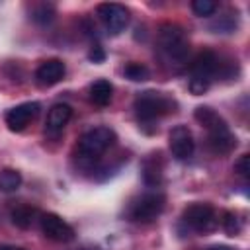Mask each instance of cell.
I'll list each match as a JSON object with an SVG mask.
<instances>
[{
	"label": "cell",
	"mask_w": 250,
	"mask_h": 250,
	"mask_svg": "<svg viewBox=\"0 0 250 250\" xmlns=\"http://www.w3.org/2000/svg\"><path fill=\"white\" fill-rule=\"evenodd\" d=\"M117 141V135L113 129L109 127H94L90 131H86L80 139H78V145H76V154H78V160L82 164H92L96 162L113 143Z\"/></svg>",
	"instance_id": "cell-1"
},
{
	"label": "cell",
	"mask_w": 250,
	"mask_h": 250,
	"mask_svg": "<svg viewBox=\"0 0 250 250\" xmlns=\"http://www.w3.org/2000/svg\"><path fill=\"white\" fill-rule=\"evenodd\" d=\"M158 47L170 64H184L189 53V45L182 27L166 23L158 31Z\"/></svg>",
	"instance_id": "cell-2"
},
{
	"label": "cell",
	"mask_w": 250,
	"mask_h": 250,
	"mask_svg": "<svg viewBox=\"0 0 250 250\" xmlns=\"http://www.w3.org/2000/svg\"><path fill=\"white\" fill-rule=\"evenodd\" d=\"M174 107H176V102L164 92L146 90L135 98V111L141 121H154V119L174 111Z\"/></svg>",
	"instance_id": "cell-3"
},
{
	"label": "cell",
	"mask_w": 250,
	"mask_h": 250,
	"mask_svg": "<svg viewBox=\"0 0 250 250\" xmlns=\"http://www.w3.org/2000/svg\"><path fill=\"white\" fill-rule=\"evenodd\" d=\"M184 223L197 232H211L217 229V215L215 209L207 203H191L184 209L182 215Z\"/></svg>",
	"instance_id": "cell-4"
},
{
	"label": "cell",
	"mask_w": 250,
	"mask_h": 250,
	"mask_svg": "<svg viewBox=\"0 0 250 250\" xmlns=\"http://www.w3.org/2000/svg\"><path fill=\"white\" fill-rule=\"evenodd\" d=\"M166 205V197L162 193H146L143 195L131 209V217L137 223H152L160 217V213L164 211Z\"/></svg>",
	"instance_id": "cell-5"
},
{
	"label": "cell",
	"mask_w": 250,
	"mask_h": 250,
	"mask_svg": "<svg viewBox=\"0 0 250 250\" xmlns=\"http://www.w3.org/2000/svg\"><path fill=\"white\" fill-rule=\"evenodd\" d=\"M98 16L111 35L121 33L129 23V10L117 2H104L98 6Z\"/></svg>",
	"instance_id": "cell-6"
},
{
	"label": "cell",
	"mask_w": 250,
	"mask_h": 250,
	"mask_svg": "<svg viewBox=\"0 0 250 250\" xmlns=\"http://www.w3.org/2000/svg\"><path fill=\"white\" fill-rule=\"evenodd\" d=\"M168 146L172 156H176L178 160H188L195 150V141L191 131L186 125H176L168 135Z\"/></svg>",
	"instance_id": "cell-7"
},
{
	"label": "cell",
	"mask_w": 250,
	"mask_h": 250,
	"mask_svg": "<svg viewBox=\"0 0 250 250\" xmlns=\"http://www.w3.org/2000/svg\"><path fill=\"white\" fill-rule=\"evenodd\" d=\"M41 230L43 234L49 238V240H55V242H70L74 238V229L62 221L57 213H43L41 219Z\"/></svg>",
	"instance_id": "cell-8"
},
{
	"label": "cell",
	"mask_w": 250,
	"mask_h": 250,
	"mask_svg": "<svg viewBox=\"0 0 250 250\" xmlns=\"http://www.w3.org/2000/svg\"><path fill=\"white\" fill-rule=\"evenodd\" d=\"M37 113H39V104L37 102H25V104H20V105L8 109L4 121H6V125H8L10 131L20 133V131H23L29 125V121Z\"/></svg>",
	"instance_id": "cell-9"
},
{
	"label": "cell",
	"mask_w": 250,
	"mask_h": 250,
	"mask_svg": "<svg viewBox=\"0 0 250 250\" xmlns=\"http://www.w3.org/2000/svg\"><path fill=\"white\" fill-rule=\"evenodd\" d=\"M66 68H64V62L59 61V59H49L45 62L39 64V68L35 70V78L41 86H53L57 82L62 80Z\"/></svg>",
	"instance_id": "cell-10"
},
{
	"label": "cell",
	"mask_w": 250,
	"mask_h": 250,
	"mask_svg": "<svg viewBox=\"0 0 250 250\" xmlns=\"http://www.w3.org/2000/svg\"><path fill=\"white\" fill-rule=\"evenodd\" d=\"M191 76H199V78H207L211 80V76L219 70V59L213 51H201L193 62H191Z\"/></svg>",
	"instance_id": "cell-11"
},
{
	"label": "cell",
	"mask_w": 250,
	"mask_h": 250,
	"mask_svg": "<svg viewBox=\"0 0 250 250\" xmlns=\"http://www.w3.org/2000/svg\"><path fill=\"white\" fill-rule=\"evenodd\" d=\"M209 146L217 154H229L236 146V137L229 129V125H223L209 133Z\"/></svg>",
	"instance_id": "cell-12"
},
{
	"label": "cell",
	"mask_w": 250,
	"mask_h": 250,
	"mask_svg": "<svg viewBox=\"0 0 250 250\" xmlns=\"http://www.w3.org/2000/svg\"><path fill=\"white\" fill-rule=\"evenodd\" d=\"M162 170H164V164H162L160 154H148L143 160V168H141L145 184L150 188L160 186L162 184Z\"/></svg>",
	"instance_id": "cell-13"
},
{
	"label": "cell",
	"mask_w": 250,
	"mask_h": 250,
	"mask_svg": "<svg viewBox=\"0 0 250 250\" xmlns=\"http://www.w3.org/2000/svg\"><path fill=\"white\" fill-rule=\"evenodd\" d=\"M70 115H72V107H70L68 104H55V105L49 109V113H47V121H45L47 131H51V133L62 131L64 125L68 123Z\"/></svg>",
	"instance_id": "cell-14"
},
{
	"label": "cell",
	"mask_w": 250,
	"mask_h": 250,
	"mask_svg": "<svg viewBox=\"0 0 250 250\" xmlns=\"http://www.w3.org/2000/svg\"><path fill=\"white\" fill-rule=\"evenodd\" d=\"M193 117H195V121H197L201 127L207 129V133H211V131H215V129L227 125V121H225L215 109H211V107H207V105H199V107H195Z\"/></svg>",
	"instance_id": "cell-15"
},
{
	"label": "cell",
	"mask_w": 250,
	"mask_h": 250,
	"mask_svg": "<svg viewBox=\"0 0 250 250\" xmlns=\"http://www.w3.org/2000/svg\"><path fill=\"white\" fill-rule=\"evenodd\" d=\"M111 96H113V86L107 82V80H104V78H100V80H96L92 86H90V100L96 104V105H107L109 102H111Z\"/></svg>",
	"instance_id": "cell-16"
},
{
	"label": "cell",
	"mask_w": 250,
	"mask_h": 250,
	"mask_svg": "<svg viewBox=\"0 0 250 250\" xmlns=\"http://www.w3.org/2000/svg\"><path fill=\"white\" fill-rule=\"evenodd\" d=\"M21 186V174L14 168H4L0 170V191L2 193H12L18 191Z\"/></svg>",
	"instance_id": "cell-17"
},
{
	"label": "cell",
	"mask_w": 250,
	"mask_h": 250,
	"mask_svg": "<svg viewBox=\"0 0 250 250\" xmlns=\"http://www.w3.org/2000/svg\"><path fill=\"white\" fill-rule=\"evenodd\" d=\"M35 215L37 211L33 207H27V205H21V207H16L12 213H10V219L12 223L18 227V229H29L35 221Z\"/></svg>",
	"instance_id": "cell-18"
},
{
	"label": "cell",
	"mask_w": 250,
	"mask_h": 250,
	"mask_svg": "<svg viewBox=\"0 0 250 250\" xmlns=\"http://www.w3.org/2000/svg\"><path fill=\"white\" fill-rule=\"evenodd\" d=\"M123 74H125L129 80H133V82H143V80L148 78L150 72H148V68H146L145 64H141V62H129V64H125Z\"/></svg>",
	"instance_id": "cell-19"
},
{
	"label": "cell",
	"mask_w": 250,
	"mask_h": 250,
	"mask_svg": "<svg viewBox=\"0 0 250 250\" xmlns=\"http://www.w3.org/2000/svg\"><path fill=\"white\" fill-rule=\"evenodd\" d=\"M53 18H55V8L51 4H39L31 12V20L37 23H49L53 21Z\"/></svg>",
	"instance_id": "cell-20"
},
{
	"label": "cell",
	"mask_w": 250,
	"mask_h": 250,
	"mask_svg": "<svg viewBox=\"0 0 250 250\" xmlns=\"http://www.w3.org/2000/svg\"><path fill=\"white\" fill-rule=\"evenodd\" d=\"M191 10H193L195 16H199V18H207V16L215 14V10H217V2H213V0H193V2H191Z\"/></svg>",
	"instance_id": "cell-21"
},
{
	"label": "cell",
	"mask_w": 250,
	"mask_h": 250,
	"mask_svg": "<svg viewBox=\"0 0 250 250\" xmlns=\"http://www.w3.org/2000/svg\"><path fill=\"white\" fill-rule=\"evenodd\" d=\"M221 225H223V229H225V232H227L229 236H236V234L240 232V221H238L236 215L230 213V211H225V213H223Z\"/></svg>",
	"instance_id": "cell-22"
},
{
	"label": "cell",
	"mask_w": 250,
	"mask_h": 250,
	"mask_svg": "<svg viewBox=\"0 0 250 250\" xmlns=\"http://www.w3.org/2000/svg\"><path fill=\"white\" fill-rule=\"evenodd\" d=\"M188 86H189V92H191L193 96H201V94H205V92L209 90L211 80H207V78H199V76H191Z\"/></svg>",
	"instance_id": "cell-23"
},
{
	"label": "cell",
	"mask_w": 250,
	"mask_h": 250,
	"mask_svg": "<svg viewBox=\"0 0 250 250\" xmlns=\"http://www.w3.org/2000/svg\"><path fill=\"white\" fill-rule=\"evenodd\" d=\"M234 172L240 178H248V172H250V158H248V154L238 156V160L234 162Z\"/></svg>",
	"instance_id": "cell-24"
},
{
	"label": "cell",
	"mask_w": 250,
	"mask_h": 250,
	"mask_svg": "<svg viewBox=\"0 0 250 250\" xmlns=\"http://www.w3.org/2000/svg\"><path fill=\"white\" fill-rule=\"evenodd\" d=\"M88 59L100 64V62H104V61H105V53H104V49H102L100 45H94V47L90 49V53H88Z\"/></svg>",
	"instance_id": "cell-25"
},
{
	"label": "cell",
	"mask_w": 250,
	"mask_h": 250,
	"mask_svg": "<svg viewBox=\"0 0 250 250\" xmlns=\"http://www.w3.org/2000/svg\"><path fill=\"white\" fill-rule=\"evenodd\" d=\"M209 250H234V248H230V246H225V244H217V246H211Z\"/></svg>",
	"instance_id": "cell-26"
},
{
	"label": "cell",
	"mask_w": 250,
	"mask_h": 250,
	"mask_svg": "<svg viewBox=\"0 0 250 250\" xmlns=\"http://www.w3.org/2000/svg\"><path fill=\"white\" fill-rule=\"evenodd\" d=\"M0 250H23V248H12V246H0Z\"/></svg>",
	"instance_id": "cell-27"
}]
</instances>
